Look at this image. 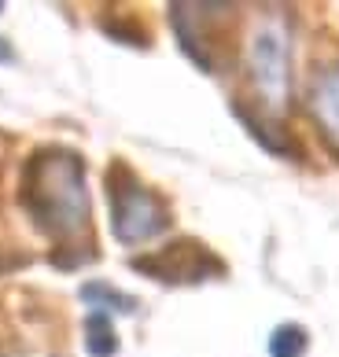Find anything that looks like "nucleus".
<instances>
[{"label":"nucleus","instance_id":"nucleus-1","mask_svg":"<svg viewBox=\"0 0 339 357\" xmlns=\"http://www.w3.org/2000/svg\"><path fill=\"white\" fill-rule=\"evenodd\" d=\"M22 210L48 236L56 250H85L93 236V203H89L85 162L70 148H41L26 158L19 181Z\"/></svg>","mask_w":339,"mask_h":357},{"label":"nucleus","instance_id":"nucleus-2","mask_svg":"<svg viewBox=\"0 0 339 357\" xmlns=\"http://www.w3.org/2000/svg\"><path fill=\"white\" fill-rule=\"evenodd\" d=\"M247 74L262 111L280 114L292 100V33L280 15L255 22L247 37Z\"/></svg>","mask_w":339,"mask_h":357},{"label":"nucleus","instance_id":"nucleus-3","mask_svg":"<svg viewBox=\"0 0 339 357\" xmlns=\"http://www.w3.org/2000/svg\"><path fill=\"white\" fill-rule=\"evenodd\" d=\"M107 206H111V232L126 247L155 240L170 225L166 203L122 162L107 169Z\"/></svg>","mask_w":339,"mask_h":357},{"label":"nucleus","instance_id":"nucleus-4","mask_svg":"<svg viewBox=\"0 0 339 357\" xmlns=\"http://www.w3.org/2000/svg\"><path fill=\"white\" fill-rule=\"evenodd\" d=\"M133 266L140 273L159 276L163 284H199V280H206V276L221 273V261L206 247L195 243V240L170 243L163 250H155L151 258H137Z\"/></svg>","mask_w":339,"mask_h":357},{"label":"nucleus","instance_id":"nucleus-5","mask_svg":"<svg viewBox=\"0 0 339 357\" xmlns=\"http://www.w3.org/2000/svg\"><path fill=\"white\" fill-rule=\"evenodd\" d=\"M310 114L321 133L339 148V67H329L310 89Z\"/></svg>","mask_w":339,"mask_h":357},{"label":"nucleus","instance_id":"nucleus-6","mask_svg":"<svg viewBox=\"0 0 339 357\" xmlns=\"http://www.w3.org/2000/svg\"><path fill=\"white\" fill-rule=\"evenodd\" d=\"M85 347L93 357H111L119 350V342H114V328H111V313L103 310H93L85 321Z\"/></svg>","mask_w":339,"mask_h":357},{"label":"nucleus","instance_id":"nucleus-7","mask_svg":"<svg viewBox=\"0 0 339 357\" xmlns=\"http://www.w3.org/2000/svg\"><path fill=\"white\" fill-rule=\"evenodd\" d=\"M306 354V332L299 324H280L269 335V357H303Z\"/></svg>","mask_w":339,"mask_h":357},{"label":"nucleus","instance_id":"nucleus-8","mask_svg":"<svg viewBox=\"0 0 339 357\" xmlns=\"http://www.w3.org/2000/svg\"><path fill=\"white\" fill-rule=\"evenodd\" d=\"M82 295L89 302H100V306H93V310H103V313H129V310L137 306L133 298H126V295H119V291H111V287H103V284H89Z\"/></svg>","mask_w":339,"mask_h":357}]
</instances>
